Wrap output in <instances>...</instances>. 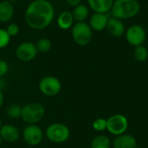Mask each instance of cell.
Returning <instances> with one entry per match:
<instances>
[{"instance_id": "6da1fadb", "label": "cell", "mask_w": 148, "mask_h": 148, "mask_svg": "<svg viewBox=\"0 0 148 148\" xmlns=\"http://www.w3.org/2000/svg\"><path fill=\"white\" fill-rule=\"evenodd\" d=\"M55 18V8L49 0H34L25 10L24 19L29 27L36 30L48 28Z\"/></svg>"}, {"instance_id": "7a4b0ae2", "label": "cell", "mask_w": 148, "mask_h": 148, "mask_svg": "<svg viewBox=\"0 0 148 148\" xmlns=\"http://www.w3.org/2000/svg\"><path fill=\"white\" fill-rule=\"evenodd\" d=\"M140 10V5L137 0H114L111 9L113 16L121 20L132 18Z\"/></svg>"}, {"instance_id": "3957f363", "label": "cell", "mask_w": 148, "mask_h": 148, "mask_svg": "<svg viewBox=\"0 0 148 148\" xmlns=\"http://www.w3.org/2000/svg\"><path fill=\"white\" fill-rule=\"evenodd\" d=\"M45 116V108L39 102H30L22 107L21 118L28 125L39 123Z\"/></svg>"}, {"instance_id": "277c9868", "label": "cell", "mask_w": 148, "mask_h": 148, "mask_svg": "<svg viewBox=\"0 0 148 148\" xmlns=\"http://www.w3.org/2000/svg\"><path fill=\"white\" fill-rule=\"evenodd\" d=\"M71 35L77 45L86 46L92 41L93 29L86 22L75 23L71 28Z\"/></svg>"}, {"instance_id": "5b68a950", "label": "cell", "mask_w": 148, "mask_h": 148, "mask_svg": "<svg viewBox=\"0 0 148 148\" xmlns=\"http://www.w3.org/2000/svg\"><path fill=\"white\" fill-rule=\"evenodd\" d=\"M45 135L49 141L61 144L69 140L70 136V131L69 128L62 123H53L48 126L46 128Z\"/></svg>"}, {"instance_id": "8992f818", "label": "cell", "mask_w": 148, "mask_h": 148, "mask_svg": "<svg viewBox=\"0 0 148 148\" xmlns=\"http://www.w3.org/2000/svg\"><path fill=\"white\" fill-rule=\"evenodd\" d=\"M40 92L46 96H56L62 89L61 81L53 75H47L41 79L38 84Z\"/></svg>"}, {"instance_id": "52a82bcc", "label": "cell", "mask_w": 148, "mask_h": 148, "mask_svg": "<svg viewBox=\"0 0 148 148\" xmlns=\"http://www.w3.org/2000/svg\"><path fill=\"white\" fill-rule=\"evenodd\" d=\"M127 128L128 120L123 114H116L107 120V130L115 136L125 134Z\"/></svg>"}, {"instance_id": "ba28073f", "label": "cell", "mask_w": 148, "mask_h": 148, "mask_svg": "<svg viewBox=\"0 0 148 148\" xmlns=\"http://www.w3.org/2000/svg\"><path fill=\"white\" fill-rule=\"evenodd\" d=\"M125 36L127 42L130 45L137 47L140 45H143L147 37V33L145 29L141 25L134 24L131 25L125 31Z\"/></svg>"}, {"instance_id": "9c48e42d", "label": "cell", "mask_w": 148, "mask_h": 148, "mask_svg": "<svg viewBox=\"0 0 148 148\" xmlns=\"http://www.w3.org/2000/svg\"><path fill=\"white\" fill-rule=\"evenodd\" d=\"M44 134L42 128L36 124L27 125L23 132V138L26 144L29 146H37L43 140Z\"/></svg>"}, {"instance_id": "30bf717a", "label": "cell", "mask_w": 148, "mask_h": 148, "mask_svg": "<svg viewBox=\"0 0 148 148\" xmlns=\"http://www.w3.org/2000/svg\"><path fill=\"white\" fill-rule=\"evenodd\" d=\"M15 53L19 61L28 62L34 60L38 52L35 43L32 42H23L16 47Z\"/></svg>"}, {"instance_id": "8fae6325", "label": "cell", "mask_w": 148, "mask_h": 148, "mask_svg": "<svg viewBox=\"0 0 148 148\" xmlns=\"http://www.w3.org/2000/svg\"><path fill=\"white\" fill-rule=\"evenodd\" d=\"M20 136V132L17 127L11 124H4L0 128V137L2 140L8 143L16 142Z\"/></svg>"}, {"instance_id": "7c38bea8", "label": "cell", "mask_w": 148, "mask_h": 148, "mask_svg": "<svg viewBox=\"0 0 148 148\" xmlns=\"http://www.w3.org/2000/svg\"><path fill=\"white\" fill-rule=\"evenodd\" d=\"M114 148H137V140L131 134L118 135L113 140Z\"/></svg>"}, {"instance_id": "4fadbf2b", "label": "cell", "mask_w": 148, "mask_h": 148, "mask_svg": "<svg viewBox=\"0 0 148 148\" xmlns=\"http://www.w3.org/2000/svg\"><path fill=\"white\" fill-rule=\"evenodd\" d=\"M108 32L110 36L113 37H120L123 34H125V25L122 22V20L118 19L116 17H112L108 19L107 28Z\"/></svg>"}, {"instance_id": "5bb4252c", "label": "cell", "mask_w": 148, "mask_h": 148, "mask_svg": "<svg viewBox=\"0 0 148 148\" xmlns=\"http://www.w3.org/2000/svg\"><path fill=\"white\" fill-rule=\"evenodd\" d=\"M114 0H87L88 6L95 13L106 14L111 10Z\"/></svg>"}, {"instance_id": "9a60e30c", "label": "cell", "mask_w": 148, "mask_h": 148, "mask_svg": "<svg viewBox=\"0 0 148 148\" xmlns=\"http://www.w3.org/2000/svg\"><path fill=\"white\" fill-rule=\"evenodd\" d=\"M108 17L107 14L103 13H94L89 20V25L93 30L101 31L107 28Z\"/></svg>"}, {"instance_id": "2e32d148", "label": "cell", "mask_w": 148, "mask_h": 148, "mask_svg": "<svg viewBox=\"0 0 148 148\" xmlns=\"http://www.w3.org/2000/svg\"><path fill=\"white\" fill-rule=\"evenodd\" d=\"M74 17L73 14L69 10H64L61 12L56 19V23L59 29L62 30H68L72 28L74 25Z\"/></svg>"}, {"instance_id": "e0dca14e", "label": "cell", "mask_w": 148, "mask_h": 148, "mask_svg": "<svg viewBox=\"0 0 148 148\" xmlns=\"http://www.w3.org/2000/svg\"><path fill=\"white\" fill-rule=\"evenodd\" d=\"M14 13L15 9L10 2L7 0L0 2V23L10 22L14 16Z\"/></svg>"}, {"instance_id": "ac0fdd59", "label": "cell", "mask_w": 148, "mask_h": 148, "mask_svg": "<svg viewBox=\"0 0 148 148\" xmlns=\"http://www.w3.org/2000/svg\"><path fill=\"white\" fill-rule=\"evenodd\" d=\"M72 14H73L75 22H76V23L85 22V20L88 18V16L89 15V9L87 5L80 3L79 5L74 7Z\"/></svg>"}, {"instance_id": "d6986e66", "label": "cell", "mask_w": 148, "mask_h": 148, "mask_svg": "<svg viewBox=\"0 0 148 148\" xmlns=\"http://www.w3.org/2000/svg\"><path fill=\"white\" fill-rule=\"evenodd\" d=\"M111 140L107 135L100 134L95 137L90 144V148H110Z\"/></svg>"}, {"instance_id": "ffe728a7", "label": "cell", "mask_w": 148, "mask_h": 148, "mask_svg": "<svg viewBox=\"0 0 148 148\" xmlns=\"http://www.w3.org/2000/svg\"><path fill=\"white\" fill-rule=\"evenodd\" d=\"M36 48L37 49L38 53H47L49 52L51 48H52V42L51 41L47 38V37H42L40 39L37 40V42H36Z\"/></svg>"}, {"instance_id": "44dd1931", "label": "cell", "mask_w": 148, "mask_h": 148, "mask_svg": "<svg viewBox=\"0 0 148 148\" xmlns=\"http://www.w3.org/2000/svg\"><path fill=\"white\" fill-rule=\"evenodd\" d=\"M134 57L138 62H145L148 58V49L144 45H140L135 47L134 50Z\"/></svg>"}, {"instance_id": "7402d4cb", "label": "cell", "mask_w": 148, "mask_h": 148, "mask_svg": "<svg viewBox=\"0 0 148 148\" xmlns=\"http://www.w3.org/2000/svg\"><path fill=\"white\" fill-rule=\"evenodd\" d=\"M6 114L10 119H18L22 114V107L17 103H11L8 106Z\"/></svg>"}, {"instance_id": "603a6c76", "label": "cell", "mask_w": 148, "mask_h": 148, "mask_svg": "<svg viewBox=\"0 0 148 148\" xmlns=\"http://www.w3.org/2000/svg\"><path fill=\"white\" fill-rule=\"evenodd\" d=\"M92 126L96 132H103L107 130V120L104 118H98L93 122Z\"/></svg>"}, {"instance_id": "cb8c5ba5", "label": "cell", "mask_w": 148, "mask_h": 148, "mask_svg": "<svg viewBox=\"0 0 148 148\" xmlns=\"http://www.w3.org/2000/svg\"><path fill=\"white\" fill-rule=\"evenodd\" d=\"M10 38L11 37L9 36L6 29L0 28V49H4L5 47H7L10 44Z\"/></svg>"}, {"instance_id": "d4e9b609", "label": "cell", "mask_w": 148, "mask_h": 148, "mask_svg": "<svg viewBox=\"0 0 148 148\" xmlns=\"http://www.w3.org/2000/svg\"><path fill=\"white\" fill-rule=\"evenodd\" d=\"M5 29L10 37L17 36L20 31V28L16 23H10Z\"/></svg>"}, {"instance_id": "484cf974", "label": "cell", "mask_w": 148, "mask_h": 148, "mask_svg": "<svg viewBox=\"0 0 148 148\" xmlns=\"http://www.w3.org/2000/svg\"><path fill=\"white\" fill-rule=\"evenodd\" d=\"M9 72V64L6 61L0 59V77L4 76Z\"/></svg>"}, {"instance_id": "4316f807", "label": "cell", "mask_w": 148, "mask_h": 148, "mask_svg": "<svg viewBox=\"0 0 148 148\" xmlns=\"http://www.w3.org/2000/svg\"><path fill=\"white\" fill-rule=\"evenodd\" d=\"M81 1L82 0H66L67 3L71 7H75V6L79 5L81 3Z\"/></svg>"}, {"instance_id": "83f0119b", "label": "cell", "mask_w": 148, "mask_h": 148, "mask_svg": "<svg viewBox=\"0 0 148 148\" xmlns=\"http://www.w3.org/2000/svg\"><path fill=\"white\" fill-rule=\"evenodd\" d=\"M3 102H4V95H3L2 90L0 89V108L3 106Z\"/></svg>"}, {"instance_id": "f1b7e54d", "label": "cell", "mask_w": 148, "mask_h": 148, "mask_svg": "<svg viewBox=\"0 0 148 148\" xmlns=\"http://www.w3.org/2000/svg\"><path fill=\"white\" fill-rule=\"evenodd\" d=\"M2 126H3V124H2V121H1V119H0V128L2 127Z\"/></svg>"}, {"instance_id": "f546056e", "label": "cell", "mask_w": 148, "mask_h": 148, "mask_svg": "<svg viewBox=\"0 0 148 148\" xmlns=\"http://www.w3.org/2000/svg\"><path fill=\"white\" fill-rule=\"evenodd\" d=\"M2 139H1V137H0V147H1V145H2Z\"/></svg>"}]
</instances>
